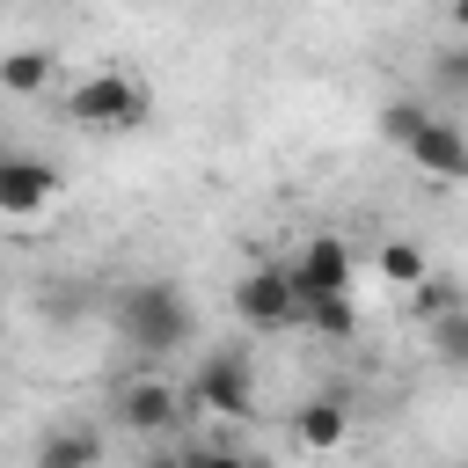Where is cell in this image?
Listing matches in <instances>:
<instances>
[{
  "instance_id": "obj_1",
  "label": "cell",
  "mask_w": 468,
  "mask_h": 468,
  "mask_svg": "<svg viewBox=\"0 0 468 468\" xmlns=\"http://www.w3.org/2000/svg\"><path fill=\"white\" fill-rule=\"evenodd\" d=\"M117 336H124L139 358L183 351V344L197 336V307H190L183 285H168V278H139V285L117 292Z\"/></svg>"
},
{
  "instance_id": "obj_2",
  "label": "cell",
  "mask_w": 468,
  "mask_h": 468,
  "mask_svg": "<svg viewBox=\"0 0 468 468\" xmlns=\"http://www.w3.org/2000/svg\"><path fill=\"white\" fill-rule=\"evenodd\" d=\"M80 132H132V124H146V88L132 80V73H88L80 88H66V102H58Z\"/></svg>"
},
{
  "instance_id": "obj_3",
  "label": "cell",
  "mask_w": 468,
  "mask_h": 468,
  "mask_svg": "<svg viewBox=\"0 0 468 468\" xmlns=\"http://www.w3.org/2000/svg\"><path fill=\"white\" fill-rule=\"evenodd\" d=\"M190 402L212 410V417H249L256 410V351H241V344L205 351L197 373H190Z\"/></svg>"
},
{
  "instance_id": "obj_4",
  "label": "cell",
  "mask_w": 468,
  "mask_h": 468,
  "mask_svg": "<svg viewBox=\"0 0 468 468\" xmlns=\"http://www.w3.org/2000/svg\"><path fill=\"white\" fill-rule=\"evenodd\" d=\"M234 314H241L256 336H271V329H292V322H300L292 271H285V263H263V271H249V278L234 285Z\"/></svg>"
},
{
  "instance_id": "obj_5",
  "label": "cell",
  "mask_w": 468,
  "mask_h": 468,
  "mask_svg": "<svg viewBox=\"0 0 468 468\" xmlns=\"http://www.w3.org/2000/svg\"><path fill=\"white\" fill-rule=\"evenodd\" d=\"M183 402H190V395H176V380L139 373V380H124V388H117V424H124V431H139V439H161V431H176Z\"/></svg>"
},
{
  "instance_id": "obj_6",
  "label": "cell",
  "mask_w": 468,
  "mask_h": 468,
  "mask_svg": "<svg viewBox=\"0 0 468 468\" xmlns=\"http://www.w3.org/2000/svg\"><path fill=\"white\" fill-rule=\"evenodd\" d=\"M285 271H292L300 307H307L314 292H351V241H344V234H307V249H300Z\"/></svg>"
},
{
  "instance_id": "obj_7",
  "label": "cell",
  "mask_w": 468,
  "mask_h": 468,
  "mask_svg": "<svg viewBox=\"0 0 468 468\" xmlns=\"http://www.w3.org/2000/svg\"><path fill=\"white\" fill-rule=\"evenodd\" d=\"M51 197H58V168L44 154H7L0 161V212L7 219H37Z\"/></svg>"
},
{
  "instance_id": "obj_8",
  "label": "cell",
  "mask_w": 468,
  "mask_h": 468,
  "mask_svg": "<svg viewBox=\"0 0 468 468\" xmlns=\"http://www.w3.org/2000/svg\"><path fill=\"white\" fill-rule=\"evenodd\" d=\"M402 154H410V168H424L431 183H468V132H461L453 117H424Z\"/></svg>"
},
{
  "instance_id": "obj_9",
  "label": "cell",
  "mask_w": 468,
  "mask_h": 468,
  "mask_svg": "<svg viewBox=\"0 0 468 468\" xmlns=\"http://www.w3.org/2000/svg\"><path fill=\"white\" fill-rule=\"evenodd\" d=\"M292 439H300L307 453H336V446L351 439V410H344L336 395H322V402H307V410L292 417Z\"/></svg>"
},
{
  "instance_id": "obj_10",
  "label": "cell",
  "mask_w": 468,
  "mask_h": 468,
  "mask_svg": "<svg viewBox=\"0 0 468 468\" xmlns=\"http://www.w3.org/2000/svg\"><path fill=\"white\" fill-rule=\"evenodd\" d=\"M51 73H58V58H51V51H37V44H22V51H7V58H0V88H7V95H44V88H51Z\"/></svg>"
},
{
  "instance_id": "obj_11",
  "label": "cell",
  "mask_w": 468,
  "mask_h": 468,
  "mask_svg": "<svg viewBox=\"0 0 468 468\" xmlns=\"http://www.w3.org/2000/svg\"><path fill=\"white\" fill-rule=\"evenodd\" d=\"M95 461H102V439L95 431H73L66 424V431H44L37 439V468H95Z\"/></svg>"
},
{
  "instance_id": "obj_12",
  "label": "cell",
  "mask_w": 468,
  "mask_h": 468,
  "mask_svg": "<svg viewBox=\"0 0 468 468\" xmlns=\"http://www.w3.org/2000/svg\"><path fill=\"white\" fill-rule=\"evenodd\" d=\"M453 307H468V285H461V278L424 271V278L410 285V314H417V322H439V314H453Z\"/></svg>"
},
{
  "instance_id": "obj_13",
  "label": "cell",
  "mask_w": 468,
  "mask_h": 468,
  "mask_svg": "<svg viewBox=\"0 0 468 468\" xmlns=\"http://www.w3.org/2000/svg\"><path fill=\"white\" fill-rule=\"evenodd\" d=\"M300 322H307L314 336H358V307H351V292H314V300L300 307Z\"/></svg>"
},
{
  "instance_id": "obj_14",
  "label": "cell",
  "mask_w": 468,
  "mask_h": 468,
  "mask_svg": "<svg viewBox=\"0 0 468 468\" xmlns=\"http://www.w3.org/2000/svg\"><path fill=\"white\" fill-rule=\"evenodd\" d=\"M424 329H431V351H439V366L468 373V307H453V314H439V322H424Z\"/></svg>"
},
{
  "instance_id": "obj_15",
  "label": "cell",
  "mask_w": 468,
  "mask_h": 468,
  "mask_svg": "<svg viewBox=\"0 0 468 468\" xmlns=\"http://www.w3.org/2000/svg\"><path fill=\"white\" fill-rule=\"evenodd\" d=\"M424 271H431V263H424V249H417V241H388V249H380V278H388V285H402V292H410Z\"/></svg>"
},
{
  "instance_id": "obj_16",
  "label": "cell",
  "mask_w": 468,
  "mask_h": 468,
  "mask_svg": "<svg viewBox=\"0 0 468 468\" xmlns=\"http://www.w3.org/2000/svg\"><path fill=\"white\" fill-rule=\"evenodd\" d=\"M424 117H431V110H424V102H402V95H395V102H380V132H388V139H395V146H410V139H417V124H424Z\"/></svg>"
},
{
  "instance_id": "obj_17",
  "label": "cell",
  "mask_w": 468,
  "mask_h": 468,
  "mask_svg": "<svg viewBox=\"0 0 468 468\" xmlns=\"http://www.w3.org/2000/svg\"><path fill=\"white\" fill-rule=\"evenodd\" d=\"M431 80H439L446 95H468V44H446V51H431Z\"/></svg>"
},
{
  "instance_id": "obj_18",
  "label": "cell",
  "mask_w": 468,
  "mask_h": 468,
  "mask_svg": "<svg viewBox=\"0 0 468 468\" xmlns=\"http://www.w3.org/2000/svg\"><path fill=\"white\" fill-rule=\"evenodd\" d=\"M446 15H453V29L468 37V0H446Z\"/></svg>"
}]
</instances>
